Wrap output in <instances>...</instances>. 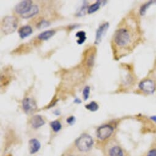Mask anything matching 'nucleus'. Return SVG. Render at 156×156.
I'll list each match as a JSON object with an SVG mask.
<instances>
[{
	"label": "nucleus",
	"instance_id": "ddd939ff",
	"mask_svg": "<svg viewBox=\"0 0 156 156\" xmlns=\"http://www.w3.org/2000/svg\"><path fill=\"white\" fill-rule=\"evenodd\" d=\"M39 7L37 5H33L27 12L22 15V17L24 19H30L31 17H33L35 15L39 13Z\"/></svg>",
	"mask_w": 156,
	"mask_h": 156
},
{
	"label": "nucleus",
	"instance_id": "20e7f679",
	"mask_svg": "<svg viewBox=\"0 0 156 156\" xmlns=\"http://www.w3.org/2000/svg\"><path fill=\"white\" fill-rule=\"evenodd\" d=\"M139 88L146 94H152L156 90V82L152 79H146L140 83Z\"/></svg>",
	"mask_w": 156,
	"mask_h": 156
},
{
	"label": "nucleus",
	"instance_id": "aec40b11",
	"mask_svg": "<svg viewBox=\"0 0 156 156\" xmlns=\"http://www.w3.org/2000/svg\"><path fill=\"white\" fill-rule=\"evenodd\" d=\"M94 63V54L91 53L87 59V64L89 67H91L93 66Z\"/></svg>",
	"mask_w": 156,
	"mask_h": 156
},
{
	"label": "nucleus",
	"instance_id": "a878e982",
	"mask_svg": "<svg viewBox=\"0 0 156 156\" xmlns=\"http://www.w3.org/2000/svg\"><path fill=\"white\" fill-rule=\"evenodd\" d=\"M74 103H75V104H81L82 103V101H81V100L80 99H79V98H76L75 100H74Z\"/></svg>",
	"mask_w": 156,
	"mask_h": 156
},
{
	"label": "nucleus",
	"instance_id": "b1692460",
	"mask_svg": "<svg viewBox=\"0 0 156 156\" xmlns=\"http://www.w3.org/2000/svg\"><path fill=\"white\" fill-rule=\"evenodd\" d=\"M76 121V118L75 117H74L73 116H71L70 117H69L67 119V122L70 125V126H72L75 124Z\"/></svg>",
	"mask_w": 156,
	"mask_h": 156
},
{
	"label": "nucleus",
	"instance_id": "6e6552de",
	"mask_svg": "<svg viewBox=\"0 0 156 156\" xmlns=\"http://www.w3.org/2000/svg\"><path fill=\"white\" fill-rule=\"evenodd\" d=\"M108 28H109V23L108 22L101 25L99 27V28L96 31V39L94 41L95 44H99L101 42L103 37L105 35Z\"/></svg>",
	"mask_w": 156,
	"mask_h": 156
},
{
	"label": "nucleus",
	"instance_id": "0eeeda50",
	"mask_svg": "<svg viewBox=\"0 0 156 156\" xmlns=\"http://www.w3.org/2000/svg\"><path fill=\"white\" fill-rule=\"evenodd\" d=\"M33 6L32 2L30 0H25L18 3L15 7V11L17 14L23 15L27 12Z\"/></svg>",
	"mask_w": 156,
	"mask_h": 156
},
{
	"label": "nucleus",
	"instance_id": "6ab92c4d",
	"mask_svg": "<svg viewBox=\"0 0 156 156\" xmlns=\"http://www.w3.org/2000/svg\"><path fill=\"white\" fill-rule=\"evenodd\" d=\"M50 126L55 132H58L61 129V124L58 121H54L50 123Z\"/></svg>",
	"mask_w": 156,
	"mask_h": 156
},
{
	"label": "nucleus",
	"instance_id": "2eb2a0df",
	"mask_svg": "<svg viewBox=\"0 0 156 156\" xmlns=\"http://www.w3.org/2000/svg\"><path fill=\"white\" fill-rule=\"evenodd\" d=\"M75 36L78 38L76 42L79 45H82L85 42V41L87 39L86 33L83 31H80L77 32L75 34Z\"/></svg>",
	"mask_w": 156,
	"mask_h": 156
},
{
	"label": "nucleus",
	"instance_id": "393cba45",
	"mask_svg": "<svg viewBox=\"0 0 156 156\" xmlns=\"http://www.w3.org/2000/svg\"><path fill=\"white\" fill-rule=\"evenodd\" d=\"M150 3H151V2H149L148 3H146L145 5H144L141 8H140V13L141 15H143L144 14L146 10V8L149 6Z\"/></svg>",
	"mask_w": 156,
	"mask_h": 156
},
{
	"label": "nucleus",
	"instance_id": "a211bd4d",
	"mask_svg": "<svg viewBox=\"0 0 156 156\" xmlns=\"http://www.w3.org/2000/svg\"><path fill=\"white\" fill-rule=\"evenodd\" d=\"M99 107L98 104L94 101H93V102H90V104L85 105V108L87 110H88L91 112H96L97 110H98Z\"/></svg>",
	"mask_w": 156,
	"mask_h": 156
},
{
	"label": "nucleus",
	"instance_id": "7ed1b4c3",
	"mask_svg": "<svg viewBox=\"0 0 156 156\" xmlns=\"http://www.w3.org/2000/svg\"><path fill=\"white\" fill-rule=\"evenodd\" d=\"M93 138L88 134H83L75 141V144L80 151L87 152L91 149L93 145Z\"/></svg>",
	"mask_w": 156,
	"mask_h": 156
},
{
	"label": "nucleus",
	"instance_id": "4468645a",
	"mask_svg": "<svg viewBox=\"0 0 156 156\" xmlns=\"http://www.w3.org/2000/svg\"><path fill=\"white\" fill-rule=\"evenodd\" d=\"M55 34L54 30H47L41 33L38 36V39L41 41H47Z\"/></svg>",
	"mask_w": 156,
	"mask_h": 156
},
{
	"label": "nucleus",
	"instance_id": "cd10ccee",
	"mask_svg": "<svg viewBox=\"0 0 156 156\" xmlns=\"http://www.w3.org/2000/svg\"><path fill=\"white\" fill-rule=\"evenodd\" d=\"M69 156H72V155H69Z\"/></svg>",
	"mask_w": 156,
	"mask_h": 156
},
{
	"label": "nucleus",
	"instance_id": "39448f33",
	"mask_svg": "<svg viewBox=\"0 0 156 156\" xmlns=\"http://www.w3.org/2000/svg\"><path fill=\"white\" fill-rule=\"evenodd\" d=\"M114 132V129L110 125L101 126L97 130V136L101 140H105L110 138Z\"/></svg>",
	"mask_w": 156,
	"mask_h": 156
},
{
	"label": "nucleus",
	"instance_id": "f3484780",
	"mask_svg": "<svg viewBox=\"0 0 156 156\" xmlns=\"http://www.w3.org/2000/svg\"><path fill=\"white\" fill-rule=\"evenodd\" d=\"M101 6V5L99 2L98 1L96 3L93 4V5L90 6V7H88V13L90 14H93V13L96 12V11H98L99 9Z\"/></svg>",
	"mask_w": 156,
	"mask_h": 156
},
{
	"label": "nucleus",
	"instance_id": "4be33fe9",
	"mask_svg": "<svg viewBox=\"0 0 156 156\" xmlns=\"http://www.w3.org/2000/svg\"><path fill=\"white\" fill-rule=\"evenodd\" d=\"M90 94V87L88 86H87L85 87V88L83 90V95L85 101H87L88 99Z\"/></svg>",
	"mask_w": 156,
	"mask_h": 156
},
{
	"label": "nucleus",
	"instance_id": "1a4fd4ad",
	"mask_svg": "<svg viewBox=\"0 0 156 156\" xmlns=\"http://www.w3.org/2000/svg\"><path fill=\"white\" fill-rule=\"evenodd\" d=\"M108 156H126V154L120 146L113 145L108 151Z\"/></svg>",
	"mask_w": 156,
	"mask_h": 156
},
{
	"label": "nucleus",
	"instance_id": "bb28decb",
	"mask_svg": "<svg viewBox=\"0 0 156 156\" xmlns=\"http://www.w3.org/2000/svg\"><path fill=\"white\" fill-rule=\"evenodd\" d=\"M155 75H156V69H155Z\"/></svg>",
	"mask_w": 156,
	"mask_h": 156
},
{
	"label": "nucleus",
	"instance_id": "f8f14e48",
	"mask_svg": "<svg viewBox=\"0 0 156 156\" xmlns=\"http://www.w3.org/2000/svg\"><path fill=\"white\" fill-rule=\"evenodd\" d=\"M33 33V29L30 25H25L21 27L19 30V34L22 39L30 36Z\"/></svg>",
	"mask_w": 156,
	"mask_h": 156
},
{
	"label": "nucleus",
	"instance_id": "5701e85b",
	"mask_svg": "<svg viewBox=\"0 0 156 156\" xmlns=\"http://www.w3.org/2000/svg\"><path fill=\"white\" fill-rule=\"evenodd\" d=\"M87 3H84L82 6V7L81 8V9L79 10V12L77 13V16H82L84 15L85 14V11L86 10L87 8H88L87 6V5H86Z\"/></svg>",
	"mask_w": 156,
	"mask_h": 156
},
{
	"label": "nucleus",
	"instance_id": "9d476101",
	"mask_svg": "<svg viewBox=\"0 0 156 156\" xmlns=\"http://www.w3.org/2000/svg\"><path fill=\"white\" fill-rule=\"evenodd\" d=\"M30 122L33 127L34 129H38L44 126L45 123L42 117L40 115L33 116L30 120Z\"/></svg>",
	"mask_w": 156,
	"mask_h": 156
},
{
	"label": "nucleus",
	"instance_id": "f257e3e1",
	"mask_svg": "<svg viewBox=\"0 0 156 156\" xmlns=\"http://www.w3.org/2000/svg\"><path fill=\"white\" fill-rule=\"evenodd\" d=\"M140 35L136 23L134 25H128L127 27H123L116 31L113 41L118 48L129 49L137 42Z\"/></svg>",
	"mask_w": 156,
	"mask_h": 156
},
{
	"label": "nucleus",
	"instance_id": "423d86ee",
	"mask_svg": "<svg viewBox=\"0 0 156 156\" xmlns=\"http://www.w3.org/2000/svg\"><path fill=\"white\" fill-rule=\"evenodd\" d=\"M22 107L25 113L30 114L35 111L37 108L36 102L31 98H25L22 101Z\"/></svg>",
	"mask_w": 156,
	"mask_h": 156
},
{
	"label": "nucleus",
	"instance_id": "412c9836",
	"mask_svg": "<svg viewBox=\"0 0 156 156\" xmlns=\"http://www.w3.org/2000/svg\"><path fill=\"white\" fill-rule=\"evenodd\" d=\"M50 25V23L48 21H47L45 20H42L37 24V27L39 29H42V28H45L49 27Z\"/></svg>",
	"mask_w": 156,
	"mask_h": 156
},
{
	"label": "nucleus",
	"instance_id": "dca6fc26",
	"mask_svg": "<svg viewBox=\"0 0 156 156\" xmlns=\"http://www.w3.org/2000/svg\"><path fill=\"white\" fill-rule=\"evenodd\" d=\"M143 156H156V144H152Z\"/></svg>",
	"mask_w": 156,
	"mask_h": 156
},
{
	"label": "nucleus",
	"instance_id": "f03ea898",
	"mask_svg": "<svg viewBox=\"0 0 156 156\" xmlns=\"http://www.w3.org/2000/svg\"><path fill=\"white\" fill-rule=\"evenodd\" d=\"M18 27V20L13 16L5 17L2 23V30L6 34H10L16 31Z\"/></svg>",
	"mask_w": 156,
	"mask_h": 156
},
{
	"label": "nucleus",
	"instance_id": "9b49d317",
	"mask_svg": "<svg viewBox=\"0 0 156 156\" xmlns=\"http://www.w3.org/2000/svg\"><path fill=\"white\" fill-rule=\"evenodd\" d=\"M41 148V143L40 142L35 138L31 139L29 141V149L30 152L31 154H34L37 152Z\"/></svg>",
	"mask_w": 156,
	"mask_h": 156
}]
</instances>
